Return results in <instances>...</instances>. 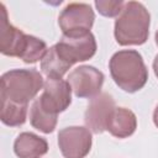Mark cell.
Here are the masks:
<instances>
[{
  "label": "cell",
  "instance_id": "30bf717a",
  "mask_svg": "<svg viewBox=\"0 0 158 158\" xmlns=\"http://www.w3.org/2000/svg\"><path fill=\"white\" fill-rule=\"evenodd\" d=\"M67 56L74 62H85L96 53V41L91 32L81 36H62L58 42Z\"/></svg>",
  "mask_w": 158,
  "mask_h": 158
},
{
  "label": "cell",
  "instance_id": "3957f363",
  "mask_svg": "<svg viewBox=\"0 0 158 158\" xmlns=\"http://www.w3.org/2000/svg\"><path fill=\"white\" fill-rule=\"evenodd\" d=\"M1 99L27 105L43 88L42 74L36 69H11L1 75Z\"/></svg>",
  "mask_w": 158,
  "mask_h": 158
},
{
  "label": "cell",
  "instance_id": "4fadbf2b",
  "mask_svg": "<svg viewBox=\"0 0 158 158\" xmlns=\"http://www.w3.org/2000/svg\"><path fill=\"white\" fill-rule=\"evenodd\" d=\"M14 152L19 158H40L48 152V143L36 133L22 132L14 142Z\"/></svg>",
  "mask_w": 158,
  "mask_h": 158
},
{
  "label": "cell",
  "instance_id": "52a82bcc",
  "mask_svg": "<svg viewBox=\"0 0 158 158\" xmlns=\"http://www.w3.org/2000/svg\"><path fill=\"white\" fill-rule=\"evenodd\" d=\"M115 107V100L107 93H100L90 99L84 114V122L86 127L96 135L106 131L107 120Z\"/></svg>",
  "mask_w": 158,
  "mask_h": 158
},
{
  "label": "cell",
  "instance_id": "9c48e42d",
  "mask_svg": "<svg viewBox=\"0 0 158 158\" xmlns=\"http://www.w3.org/2000/svg\"><path fill=\"white\" fill-rule=\"evenodd\" d=\"M38 99L46 107L56 114H60L72 104V86L68 80L47 78L43 85V93Z\"/></svg>",
  "mask_w": 158,
  "mask_h": 158
},
{
  "label": "cell",
  "instance_id": "6da1fadb",
  "mask_svg": "<svg viewBox=\"0 0 158 158\" xmlns=\"http://www.w3.org/2000/svg\"><path fill=\"white\" fill-rule=\"evenodd\" d=\"M151 15L138 1H127L115 21L114 35L120 46H141L149 35Z\"/></svg>",
  "mask_w": 158,
  "mask_h": 158
},
{
  "label": "cell",
  "instance_id": "ba28073f",
  "mask_svg": "<svg viewBox=\"0 0 158 158\" xmlns=\"http://www.w3.org/2000/svg\"><path fill=\"white\" fill-rule=\"evenodd\" d=\"M0 52L7 57L21 58L27 44L28 35L10 23L7 11L4 4H0Z\"/></svg>",
  "mask_w": 158,
  "mask_h": 158
},
{
  "label": "cell",
  "instance_id": "7c38bea8",
  "mask_svg": "<svg viewBox=\"0 0 158 158\" xmlns=\"http://www.w3.org/2000/svg\"><path fill=\"white\" fill-rule=\"evenodd\" d=\"M136 128L137 117L126 107H115L106 125V131L116 138H127L135 133Z\"/></svg>",
  "mask_w": 158,
  "mask_h": 158
},
{
  "label": "cell",
  "instance_id": "8992f818",
  "mask_svg": "<svg viewBox=\"0 0 158 158\" xmlns=\"http://www.w3.org/2000/svg\"><path fill=\"white\" fill-rule=\"evenodd\" d=\"M104 80V73L93 65H79L68 75V83L74 95L85 99H93L99 95Z\"/></svg>",
  "mask_w": 158,
  "mask_h": 158
},
{
  "label": "cell",
  "instance_id": "277c9868",
  "mask_svg": "<svg viewBox=\"0 0 158 158\" xmlns=\"http://www.w3.org/2000/svg\"><path fill=\"white\" fill-rule=\"evenodd\" d=\"M94 21V10L85 2H70L58 16V25L63 36H81L89 33Z\"/></svg>",
  "mask_w": 158,
  "mask_h": 158
},
{
  "label": "cell",
  "instance_id": "ac0fdd59",
  "mask_svg": "<svg viewBox=\"0 0 158 158\" xmlns=\"http://www.w3.org/2000/svg\"><path fill=\"white\" fill-rule=\"evenodd\" d=\"M153 70H154L156 77L158 78V54L154 57V60H153Z\"/></svg>",
  "mask_w": 158,
  "mask_h": 158
},
{
  "label": "cell",
  "instance_id": "d6986e66",
  "mask_svg": "<svg viewBox=\"0 0 158 158\" xmlns=\"http://www.w3.org/2000/svg\"><path fill=\"white\" fill-rule=\"evenodd\" d=\"M153 122H154L156 127L158 128V105L156 106V109H154V111H153Z\"/></svg>",
  "mask_w": 158,
  "mask_h": 158
},
{
  "label": "cell",
  "instance_id": "7a4b0ae2",
  "mask_svg": "<svg viewBox=\"0 0 158 158\" xmlns=\"http://www.w3.org/2000/svg\"><path fill=\"white\" fill-rule=\"evenodd\" d=\"M109 69L115 84L126 93L141 90L148 80V69L144 60L135 49H122L112 54Z\"/></svg>",
  "mask_w": 158,
  "mask_h": 158
},
{
  "label": "cell",
  "instance_id": "2e32d148",
  "mask_svg": "<svg viewBox=\"0 0 158 158\" xmlns=\"http://www.w3.org/2000/svg\"><path fill=\"white\" fill-rule=\"evenodd\" d=\"M47 51H48V48L43 40L35 37L32 35H28L27 44H26L25 51L20 59H22L27 64H33L38 60H42L43 57L46 56Z\"/></svg>",
  "mask_w": 158,
  "mask_h": 158
},
{
  "label": "cell",
  "instance_id": "ffe728a7",
  "mask_svg": "<svg viewBox=\"0 0 158 158\" xmlns=\"http://www.w3.org/2000/svg\"><path fill=\"white\" fill-rule=\"evenodd\" d=\"M156 43H157V46H158V30H157V32H156Z\"/></svg>",
  "mask_w": 158,
  "mask_h": 158
},
{
  "label": "cell",
  "instance_id": "9a60e30c",
  "mask_svg": "<svg viewBox=\"0 0 158 158\" xmlns=\"http://www.w3.org/2000/svg\"><path fill=\"white\" fill-rule=\"evenodd\" d=\"M27 105L12 102L6 99H1V122L10 127H19L26 122Z\"/></svg>",
  "mask_w": 158,
  "mask_h": 158
},
{
  "label": "cell",
  "instance_id": "8fae6325",
  "mask_svg": "<svg viewBox=\"0 0 158 158\" xmlns=\"http://www.w3.org/2000/svg\"><path fill=\"white\" fill-rule=\"evenodd\" d=\"M75 63L67 56L59 43L48 48L46 56L41 60V70L47 78L62 79L70 67Z\"/></svg>",
  "mask_w": 158,
  "mask_h": 158
},
{
  "label": "cell",
  "instance_id": "5bb4252c",
  "mask_svg": "<svg viewBox=\"0 0 158 158\" xmlns=\"http://www.w3.org/2000/svg\"><path fill=\"white\" fill-rule=\"evenodd\" d=\"M57 121L58 114L46 107L38 98L32 102L30 107V122L36 130L43 133H52L57 126Z\"/></svg>",
  "mask_w": 158,
  "mask_h": 158
},
{
  "label": "cell",
  "instance_id": "5b68a950",
  "mask_svg": "<svg viewBox=\"0 0 158 158\" xmlns=\"http://www.w3.org/2000/svg\"><path fill=\"white\" fill-rule=\"evenodd\" d=\"M91 144L93 136L86 127L69 126L58 132V146L64 158H85Z\"/></svg>",
  "mask_w": 158,
  "mask_h": 158
},
{
  "label": "cell",
  "instance_id": "e0dca14e",
  "mask_svg": "<svg viewBox=\"0 0 158 158\" xmlns=\"http://www.w3.org/2000/svg\"><path fill=\"white\" fill-rule=\"evenodd\" d=\"M125 2L122 0H96L95 7L100 15L105 17L118 16L123 9Z\"/></svg>",
  "mask_w": 158,
  "mask_h": 158
}]
</instances>
